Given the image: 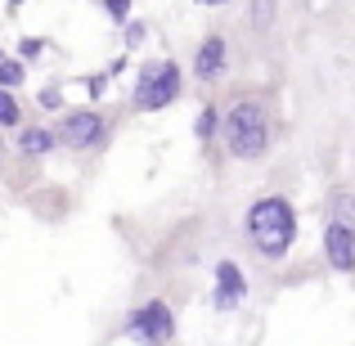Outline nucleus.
I'll return each instance as SVG.
<instances>
[{"label": "nucleus", "instance_id": "f257e3e1", "mask_svg": "<svg viewBox=\"0 0 355 346\" xmlns=\"http://www.w3.org/2000/svg\"><path fill=\"white\" fill-rule=\"evenodd\" d=\"M220 144L234 162H266L275 148V104L266 90H239L220 108Z\"/></svg>", "mask_w": 355, "mask_h": 346}, {"label": "nucleus", "instance_id": "f03ea898", "mask_svg": "<svg viewBox=\"0 0 355 346\" xmlns=\"http://www.w3.org/2000/svg\"><path fill=\"white\" fill-rule=\"evenodd\" d=\"M243 239H248L252 257L275 266L293 252L297 243V207L288 193H261V198L248 202L243 211Z\"/></svg>", "mask_w": 355, "mask_h": 346}, {"label": "nucleus", "instance_id": "7ed1b4c3", "mask_svg": "<svg viewBox=\"0 0 355 346\" xmlns=\"http://www.w3.org/2000/svg\"><path fill=\"white\" fill-rule=\"evenodd\" d=\"M184 95V68L175 59H148L139 63L135 86H130V108L139 113H162Z\"/></svg>", "mask_w": 355, "mask_h": 346}, {"label": "nucleus", "instance_id": "20e7f679", "mask_svg": "<svg viewBox=\"0 0 355 346\" xmlns=\"http://www.w3.org/2000/svg\"><path fill=\"white\" fill-rule=\"evenodd\" d=\"M54 139L59 148L86 157V153H104L108 139H113V117L99 113V108H59L54 117Z\"/></svg>", "mask_w": 355, "mask_h": 346}, {"label": "nucleus", "instance_id": "39448f33", "mask_svg": "<svg viewBox=\"0 0 355 346\" xmlns=\"http://www.w3.org/2000/svg\"><path fill=\"white\" fill-rule=\"evenodd\" d=\"M126 333L139 338V342H175V338H180V324H175L171 302L148 297V302H139L135 311L126 315Z\"/></svg>", "mask_w": 355, "mask_h": 346}, {"label": "nucleus", "instance_id": "423d86ee", "mask_svg": "<svg viewBox=\"0 0 355 346\" xmlns=\"http://www.w3.org/2000/svg\"><path fill=\"white\" fill-rule=\"evenodd\" d=\"M189 72L202 81V86H216V81L230 77V36L225 32H207L198 45H193Z\"/></svg>", "mask_w": 355, "mask_h": 346}, {"label": "nucleus", "instance_id": "0eeeda50", "mask_svg": "<svg viewBox=\"0 0 355 346\" xmlns=\"http://www.w3.org/2000/svg\"><path fill=\"white\" fill-rule=\"evenodd\" d=\"M248 302V275H243L239 261L220 257L216 266H211V311H234V306Z\"/></svg>", "mask_w": 355, "mask_h": 346}, {"label": "nucleus", "instance_id": "6e6552de", "mask_svg": "<svg viewBox=\"0 0 355 346\" xmlns=\"http://www.w3.org/2000/svg\"><path fill=\"white\" fill-rule=\"evenodd\" d=\"M324 261L338 275H355V225L351 220H333L324 225Z\"/></svg>", "mask_w": 355, "mask_h": 346}, {"label": "nucleus", "instance_id": "1a4fd4ad", "mask_svg": "<svg viewBox=\"0 0 355 346\" xmlns=\"http://www.w3.org/2000/svg\"><path fill=\"white\" fill-rule=\"evenodd\" d=\"M54 148H59V139H54V126H45V121H18L14 126V153L23 157V162H41V157H50Z\"/></svg>", "mask_w": 355, "mask_h": 346}, {"label": "nucleus", "instance_id": "9d476101", "mask_svg": "<svg viewBox=\"0 0 355 346\" xmlns=\"http://www.w3.org/2000/svg\"><path fill=\"white\" fill-rule=\"evenodd\" d=\"M275 18H279V0H248V27H252V36L266 41V36L275 32Z\"/></svg>", "mask_w": 355, "mask_h": 346}, {"label": "nucleus", "instance_id": "9b49d317", "mask_svg": "<svg viewBox=\"0 0 355 346\" xmlns=\"http://www.w3.org/2000/svg\"><path fill=\"white\" fill-rule=\"evenodd\" d=\"M193 135H198V144H216L220 139V104H202L198 117H193Z\"/></svg>", "mask_w": 355, "mask_h": 346}, {"label": "nucleus", "instance_id": "f8f14e48", "mask_svg": "<svg viewBox=\"0 0 355 346\" xmlns=\"http://www.w3.org/2000/svg\"><path fill=\"white\" fill-rule=\"evenodd\" d=\"M23 117H27L23 113V99H18L9 86H0V130H14Z\"/></svg>", "mask_w": 355, "mask_h": 346}, {"label": "nucleus", "instance_id": "ddd939ff", "mask_svg": "<svg viewBox=\"0 0 355 346\" xmlns=\"http://www.w3.org/2000/svg\"><path fill=\"white\" fill-rule=\"evenodd\" d=\"M329 216L333 220H351L355 225V193L351 189H333L329 193Z\"/></svg>", "mask_w": 355, "mask_h": 346}, {"label": "nucleus", "instance_id": "4468645a", "mask_svg": "<svg viewBox=\"0 0 355 346\" xmlns=\"http://www.w3.org/2000/svg\"><path fill=\"white\" fill-rule=\"evenodd\" d=\"M23 81H27V63L23 59H0V86L18 90Z\"/></svg>", "mask_w": 355, "mask_h": 346}, {"label": "nucleus", "instance_id": "2eb2a0df", "mask_svg": "<svg viewBox=\"0 0 355 346\" xmlns=\"http://www.w3.org/2000/svg\"><path fill=\"white\" fill-rule=\"evenodd\" d=\"M144 36H148V27H144V23H135V18H126V23H121V41H126V50H135Z\"/></svg>", "mask_w": 355, "mask_h": 346}, {"label": "nucleus", "instance_id": "dca6fc26", "mask_svg": "<svg viewBox=\"0 0 355 346\" xmlns=\"http://www.w3.org/2000/svg\"><path fill=\"white\" fill-rule=\"evenodd\" d=\"M36 104H41L45 113H59V108H63V90L59 86H45L41 95H36Z\"/></svg>", "mask_w": 355, "mask_h": 346}, {"label": "nucleus", "instance_id": "f3484780", "mask_svg": "<svg viewBox=\"0 0 355 346\" xmlns=\"http://www.w3.org/2000/svg\"><path fill=\"white\" fill-rule=\"evenodd\" d=\"M99 5H104V14L113 18L117 27H121V23H126V18H130V0H99Z\"/></svg>", "mask_w": 355, "mask_h": 346}, {"label": "nucleus", "instance_id": "a211bd4d", "mask_svg": "<svg viewBox=\"0 0 355 346\" xmlns=\"http://www.w3.org/2000/svg\"><path fill=\"white\" fill-rule=\"evenodd\" d=\"M41 50H45V41H36V36H23V45H18V59L32 63V59H41Z\"/></svg>", "mask_w": 355, "mask_h": 346}, {"label": "nucleus", "instance_id": "6ab92c4d", "mask_svg": "<svg viewBox=\"0 0 355 346\" xmlns=\"http://www.w3.org/2000/svg\"><path fill=\"white\" fill-rule=\"evenodd\" d=\"M306 5H311V9H329V0H306Z\"/></svg>", "mask_w": 355, "mask_h": 346}, {"label": "nucleus", "instance_id": "aec40b11", "mask_svg": "<svg viewBox=\"0 0 355 346\" xmlns=\"http://www.w3.org/2000/svg\"><path fill=\"white\" fill-rule=\"evenodd\" d=\"M193 5H207L211 9V5H225V0H193Z\"/></svg>", "mask_w": 355, "mask_h": 346}, {"label": "nucleus", "instance_id": "412c9836", "mask_svg": "<svg viewBox=\"0 0 355 346\" xmlns=\"http://www.w3.org/2000/svg\"><path fill=\"white\" fill-rule=\"evenodd\" d=\"M9 153V144H5V130H0V157H5Z\"/></svg>", "mask_w": 355, "mask_h": 346}, {"label": "nucleus", "instance_id": "4be33fe9", "mask_svg": "<svg viewBox=\"0 0 355 346\" xmlns=\"http://www.w3.org/2000/svg\"><path fill=\"white\" fill-rule=\"evenodd\" d=\"M9 5H23V0H9Z\"/></svg>", "mask_w": 355, "mask_h": 346}, {"label": "nucleus", "instance_id": "5701e85b", "mask_svg": "<svg viewBox=\"0 0 355 346\" xmlns=\"http://www.w3.org/2000/svg\"><path fill=\"white\" fill-rule=\"evenodd\" d=\"M0 59H5V50H0Z\"/></svg>", "mask_w": 355, "mask_h": 346}, {"label": "nucleus", "instance_id": "b1692460", "mask_svg": "<svg viewBox=\"0 0 355 346\" xmlns=\"http://www.w3.org/2000/svg\"><path fill=\"white\" fill-rule=\"evenodd\" d=\"M225 5H230V0H225Z\"/></svg>", "mask_w": 355, "mask_h": 346}]
</instances>
